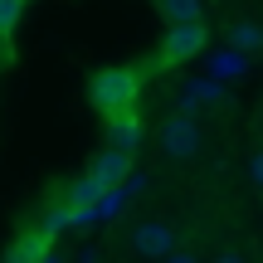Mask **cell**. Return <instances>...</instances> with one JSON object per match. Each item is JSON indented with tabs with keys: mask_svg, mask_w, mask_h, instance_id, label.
<instances>
[{
	"mask_svg": "<svg viewBox=\"0 0 263 263\" xmlns=\"http://www.w3.org/2000/svg\"><path fill=\"white\" fill-rule=\"evenodd\" d=\"M44 254H49V239L34 229V234H20L15 244H10L5 263H44Z\"/></svg>",
	"mask_w": 263,
	"mask_h": 263,
	"instance_id": "9",
	"label": "cell"
},
{
	"mask_svg": "<svg viewBox=\"0 0 263 263\" xmlns=\"http://www.w3.org/2000/svg\"><path fill=\"white\" fill-rule=\"evenodd\" d=\"M244 68H249V59L234 54V49H224V54H215V73H210V78H239Z\"/></svg>",
	"mask_w": 263,
	"mask_h": 263,
	"instance_id": "12",
	"label": "cell"
},
{
	"mask_svg": "<svg viewBox=\"0 0 263 263\" xmlns=\"http://www.w3.org/2000/svg\"><path fill=\"white\" fill-rule=\"evenodd\" d=\"M161 15L171 25H200V0H161Z\"/></svg>",
	"mask_w": 263,
	"mask_h": 263,
	"instance_id": "10",
	"label": "cell"
},
{
	"mask_svg": "<svg viewBox=\"0 0 263 263\" xmlns=\"http://www.w3.org/2000/svg\"><path fill=\"white\" fill-rule=\"evenodd\" d=\"M107 146L122 151V156H137V146H141V122H137V112L107 117Z\"/></svg>",
	"mask_w": 263,
	"mask_h": 263,
	"instance_id": "7",
	"label": "cell"
},
{
	"mask_svg": "<svg viewBox=\"0 0 263 263\" xmlns=\"http://www.w3.org/2000/svg\"><path fill=\"white\" fill-rule=\"evenodd\" d=\"M224 39H229V49H234V54H258L263 49V25L258 20H234V25L224 29Z\"/></svg>",
	"mask_w": 263,
	"mask_h": 263,
	"instance_id": "8",
	"label": "cell"
},
{
	"mask_svg": "<svg viewBox=\"0 0 263 263\" xmlns=\"http://www.w3.org/2000/svg\"><path fill=\"white\" fill-rule=\"evenodd\" d=\"M127 205H132V195H127V190H107V195L98 200L93 219H122V215H127Z\"/></svg>",
	"mask_w": 263,
	"mask_h": 263,
	"instance_id": "11",
	"label": "cell"
},
{
	"mask_svg": "<svg viewBox=\"0 0 263 263\" xmlns=\"http://www.w3.org/2000/svg\"><path fill=\"white\" fill-rule=\"evenodd\" d=\"M44 263H64V258H59V254H54V249H49V254H44Z\"/></svg>",
	"mask_w": 263,
	"mask_h": 263,
	"instance_id": "18",
	"label": "cell"
},
{
	"mask_svg": "<svg viewBox=\"0 0 263 263\" xmlns=\"http://www.w3.org/2000/svg\"><path fill=\"white\" fill-rule=\"evenodd\" d=\"M161 151H166L171 161H190L200 151V122L190 112H171L166 127H161Z\"/></svg>",
	"mask_w": 263,
	"mask_h": 263,
	"instance_id": "2",
	"label": "cell"
},
{
	"mask_svg": "<svg viewBox=\"0 0 263 263\" xmlns=\"http://www.w3.org/2000/svg\"><path fill=\"white\" fill-rule=\"evenodd\" d=\"M132 249H137L141 258H161L166 263L171 254H176V229L161 224V219H146V224L132 229Z\"/></svg>",
	"mask_w": 263,
	"mask_h": 263,
	"instance_id": "3",
	"label": "cell"
},
{
	"mask_svg": "<svg viewBox=\"0 0 263 263\" xmlns=\"http://www.w3.org/2000/svg\"><path fill=\"white\" fill-rule=\"evenodd\" d=\"M249 176H254V185L263 190V146L254 151V156H249Z\"/></svg>",
	"mask_w": 263,
	"mask_h": 263,
	"instance_id": "14",
	"label": "cell"
},
{
	"mask_svg": "<svg viewBox=\"0 0 263 263\" xmlns=\"http://www.w3.org/2000/svg\"><path fill=\"white\" fill-rule=\"evenodd\" d=\"M215 263H249V258H244V254H229V249H224V254H219Z\"/></svg>",
	"mask_w": 263,
	"mask_h": 263,
	"instance_id": "17",
	"label": "cell"
},
{
	"mask_svg": "<svg viewBox=\"0 0 263 263\" xmlns=\"http://www.w3.org/2000/svg\"><path fill=\"white\" fill-rule=\"evenodd\" d=\"M215 103H224V83H219V78H190V83L180 88V112H190V117H195L200 107H215Z\"/></svg>",
	"mask_w": 263,
	"mask_h": 263,
	"instance_id": "6",
	"label": "cell"
},
{
	"mask_svg": "<svg viewBox=\"0 0 263 263\" xmlns=\"http://www.w3.org/2000/svg\"><path fill=\"white\" fill-rule=\"evenodd\" d=\"M20 10H25V0H0V39L20 25Z\"/></svg>",
	"mask_w": 263,
	"mask_h": 263,
	"instance_id": "13",
	"label": "cell"
},
{
	"mask_svg": "<svg viewBox=\"0 0 263 263\" xmlns=\"http://www.w3.org/2000/svg\"><path fill=\"white\" fill-rule=\"evenodd\" d=\"M166 263H200V258H195V254H185V249H176V254H171Z\"/></svg>",
	"mask_w": 263,
	"mask_h": 263,
	"instance_id": "16",
	"label": "cell"
},
{
	"mask_svg": "<svg viewBox=\"0 0 263 263\" xmlns=\"http://www.w3.org/2000/svg\"><path fill=\"white\" fill-rule=\"evenodd\" d=\"M88 176H93L103 190H122L127 180H132V156H122V151H112V146H103Z\"/></svg>",
	"mask_w": 263,
	"mask_h": 263,
	"instance_id": "5",
	"label": "cell"
},
{
	"mask_svg": "<svg viewBox=\"0 0 263 263\" xmlns=\"http://www.w3.org/2000/svg\"><path fill=\"white\" fill-rule=\"evenodd\" d=\"M205 49V25H171L161 44V64H185Z\"/></svg>",
	"mask_w": 263,
	"mask_h": 263,
	"instance_id": "4",
	"label": "cell"
},
{
	"mask_svg": "<svg viewBox=\"0 0 263 263\" xmlns=\"http://www.w3.org/2000/svg\"><path fill=\"white\" fill-rule=\"evenodd\" d=\"M122 190H127V195H141V190H146V176H132Z\"/></svg>",
	"mask_w": 263,
	"mask_h": 263,
	"instance_id": "15",
	"label": "cell"
},
{
	"mask_svg": "<svg viewBox=\"0 0 263 263\" xmlns=\"http://www.w3.org/2000/svg\"><path fill=\"white\" fill-rule=\"evenodd\" d=\"M88 98L103 117H122V112H132V98H137V73L132 68H103L88 88Z\"/></svg>",
	"mask_w": 263,
	"mask_h": 263,
	"instance_id": "1",
	"label": "cell"
}]
</instances>
